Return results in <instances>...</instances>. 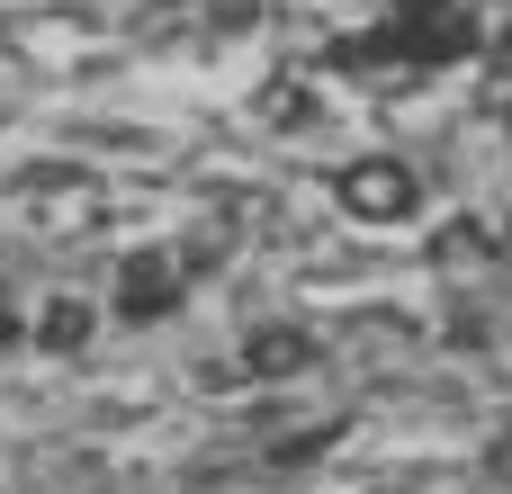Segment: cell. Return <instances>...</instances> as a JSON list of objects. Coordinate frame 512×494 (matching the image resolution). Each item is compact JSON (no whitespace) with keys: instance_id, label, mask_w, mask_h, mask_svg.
I'll return each instance as SVG.
<instances>
[{"instance_id":"cell-1","label":"cell","mask_w":512,"mask_h":494,"mask_svg":"<svg viewBox=\"0 0 512 494\" xmlns=\"http://www.w3.org/2000/svg\"><path fill=\"white\" fill-rule=\"evenodd\" d=\"M333 198H342L351 225H414V216H423V180H414V162H396V153L342 162V171H333Z\"/></svg>"},{"instance_id":"cell-2","label":"cell","mask_w":512,"mask_h":494,"mask_svg":"<svg viewBox=\"0 0 512 494\" xmlns=\"http://www.w3.org/2000/svg\"><path fill=\"white\" fill-rule=\"evenodd\" d=\"M180 288H189V261H180V252H162V243H135V252L117 261L108 306H117V324H162V315L180 306Z\"/></svg>"},{"instance_id":"cell-3","label":"cell","mask_w":512,"mask_h":494,"mask_svg":"<svg viewBox=\"0 0 512 494\" xmlns=\"http://www.w3.org/2000/svg\"><path fill=\"white\" fill-rule=\"evenodd\" d=\"M324 360V342L306 333V324H261L252 342H243V378H261V387H288V378H306Z\"/></svg>"},{"instance_id":"cell-4","label":"cell","mask_w":512,"mask_h":494,"mask_svg":"<svg viewBox=\"0 0 512 494\" xmlns=\"http://www.w3.org/2000/svg\"><path fill=\"white\" fill-rule=\"evenodd\" d=\"M90 333H99V315H90L81 297H45V315L27 324L36 351H90Z\"/></svg>"},{"instance_id":"cell-5","label":"cell","mask_w":512,"mask_h":494,"mask_svg":"<svg viewBox=\"0 0 512 494\" xmlns=\"http://www.w3.org/2000/svg\"><path fill=\"white\" fill-rule=\"evenodd\" d=\"M486 477H495V486L512 494V423H504V432H495V450H486Z\"/></svg>"},{"instance_id":"cell-6","label":"cell","mask_w":512,"mask_h":494,"mask_svg":"<svg viewBox=\"0 0 512 494\" xmlns=\"http://www.w3.org/2000/svg\"><path fill=\"white\" fill-rule=\"evenodd\" d=\"M18 342H27V315H18V306L0 297V351H18Z\"/></svg>"}]
</instances>
